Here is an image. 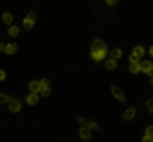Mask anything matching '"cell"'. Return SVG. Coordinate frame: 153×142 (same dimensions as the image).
<instances>
[{
  "mask_svg": "<svg viewBox=\"0 0 153 142\" xmlns=\"http://www.w3.org/2000/svg\"><path fill=\"white\" fill-rule=\"evenodd\" d=\"M26 102L29 105H35L38 102V97L35 94H31L26 99Z\"/></svg>",
  "mask_w": 153,
  "mask_h": 142,
  "instance_id": "13",
  "label": "cell"
},
{
  "mask_svg": "<svg viewBox=\"0 0 153 142\" xmlns=\"http://www.w3.org/2000/svg\"><path fill=\"white\" fill-rule=\"evenodd\" d=\"M122 55H123V53L122 51L119 48H116V49L113 50L111 53V57L113 59H120L121 58Z\"/></svg>",
  "mask_w": 153,
  "mask_h": 142,
  "instance_id": "18",
  "label": "cell"
},
{
  "mask_svg": "<svg viewBox=\"0 0 153 142\" xmlns=\"http://www.w3.org/2000/svg\"><path fill=\"white\" fill-rule=\"evenodd\" d=\"M129 70L131 73L137 74L140 71V66L137 63H131V65L129 67Z\"/></svg>",
  "mask_w": 153,
  "mask_h": 142,
  "instance_id": "16",
  "label": "cell"
},
{
  "mask_svg": "<svg viewBox=\"0 0 153 142\" xmlns=\"http://www.w3.org/2000/svg\"><path fill=\"white\" fill-rule=\"evenodd\" d=\"M42 87L40 83L37 82V81H32L29 84V90L34 93H37L38 92H40Z\"/></svg>",
  "mask_w": 153,
  "mask_h": 142,
  "instance_id": "7",
  "label": "cell"
},
{
  "mask_svg": "<svg viewBox=\"0 0 153 142\" xmlns=\"http://www.w3.org/2000/svg\"><path fill=\"white\" fill-rule=\"evenodd\" d=\"M34 23H35L32 22V20L25 18L24 20H23V27H24V29H26V30H29V29H30L33 26Z\"/></svg>",
  "mask_w": 153,
  "mask_h": 142,
  "instance_id": "19",
  "label": "cell"
},
{
  "mask_svg": "<svg viewBox=\"0 0 153 142\" xmlns=\"http://www.w3.org/2000/svg\"><path fill=\"white\" fill-rule=\"evenodd\" d=\"M151 84H152V86L153 87V79L152 80V82H151Z\"/></svg>",
  "mask_w": 153,
  "mask_h": 142,
  "instance_id": "32",
  "label": "cell"
},
{
  "mask_svg": "<svg viewBox=\"0 0 153 142\" xmlns=\"http://www.w3.org/2000/svg\"><path fill=\"white\" fill-rule=\"evenodd\" d=\"M149 54L152 57H153V46H152V47L149 50Z\"/></svg>",
  "mask_w": 153,
  "mask_h": 142,
  "instance_id": "30",
  "label": "cell"
},
{
  "mask_svg": "<svg viewBox=\"0 0 153 142\" xmlns=\"http://www.w3.org/2000/svg\"><path fill=\"white\" fill-rule=\"evenodd\" d=\"M135 114H136V110H135V108H129L125 112V114H123V117L126 120H131L133 119L134 117L135 116Z\"/></svg>",
  "mask_w": 153,
  "mask_h": 142,
  "instance_id": "9",
  "label": "cell"
},
{
  "mask_svg": "<svg viewBox=\"0 0 153 142\" xmlns=\"http://www.w3.org/2000/svg\"><path fill=\"white\" fill-rule=\"evenodd\" d=\"M148 74L150 77H152L153 78V65L152 66L151 69H150V70L148 72Z\"/></svg>",
  "mask_w": 153,
  "mask_h": 142,
  "instance_id": "29",
  "label": "cell"
},
{
  "mask_svg": "<svg viewBox=\"0 0 153 142\" xmlns=\"http://www.w3.org/2000/svg\"><path fill=\"white\" fill-rule=\"evenodd\" d=\"M146 105L150 113H153V99H149L147 102Z\"/></svg>",
  "mask_w": 153,
  "mask_h": 142,
  "instance_id": "24",
  "label": "cell"
},
{
  "mask_svg": "<svg viewBox=\"0 0 153 142\" xmlns=\"http://www.w3.org/2000/svg\"><path fill=\"white\" fill-rule=\"evenodd\" d=\"M142 141H143V142H153V138L151 137V136L146 135L145 137L143 138Z\"/></svg>",
  "mask_w": 153,
  "mask_h": 142,
  "instance_id": "26",
  "label": "cell"
},
{
  "mask_svg": "<svg viewBox=\"0 0 153 142\" xmlns=\"http://www.w3.org/2000/svg\"><path fill=\"white\" fill-rule=\"evenodd\" d=\"M111 91L113 95L115 96V98L117 99L120 100V101L123 102H126V99H125L123 92L120 88H118V87L114 85H112Z\"/></svg>",
  "mask_w": 153,
  "mask_h": 142,
  "instance_id": "4",
  "label": "cell"
},
{
  "mask_svg": "<svg viewBox=\"0 0 153 142\" xmlns=\"http://www.w3.org/2000/svg\"><path fill=\"white\" fill-rule=\"evenodd\" d=\"M2 20H3L5 24H11L13 21L12 15L8 12H4L3 14H2Z\"/></svg>",
  "mask_w": 153,
  "mask_h": 142,
  "instance_id": "12",
  "label": "cell"
},
{
  "mask_svg": "<svg viewBox=\"0 0 153 142\" xmlns=\"http://www.w3.org/2000/svg\"><path fill=\"white\" fill-rule=\"evenodd\" d=\"M92 57L96 62L103 60L107 54V47L101 40L96 39L92 42L91 47Z\"/></svg>",
  "mask_w": 153,
  "mask_h": 142,
  "instance_id": "2",
  "label": "cell"
},
{
  "mask_svg": "<svg viewBox=\"0 0 153 142\" xmlns=\"http://www.w3.org/2000/svg\"><path fill=\"white\" fill-rule=\"evenodd\" d=\"M51 93V90L48 87H44L43 90H42V94L43 96H49Z\"/></svg>",
  "mask_w": 153,
  "mask_h": 142,
  "instance_id": "22",
  "label": "cell"
},
{
  "mask_svg": "<svg viewBox=\"0 0 153 142\" xmlns=\"http://www.w3.org/2000/svg\"><path fill=\"white\" fill-rule=\"evenodd\" d=\"M16 98L14 97L10 96L4 94V93H0V104H5V103L12 102Z\"/></svg>",
  "mask_w": 153,
  "mask_h": 142,
  "instance_id": "8",
  "label": "cell"
},
{
  "mask_svg": "<svg viewBox=\"0 0 153 142\" xmlns=\"http://www.w3.org/2000/svg\"><path fill=\"white\" fill-rule=\"evenodd\" d=\"M6 77L5 72L2 70H0V81H2Z\"/></svg>",
  "mask_w": 153,
  "mask_h": 142,
  "instance_id": "28",
  "label": "cell"
},
{
  "mask_svg": "<svg viewBox=\"0 0 153 142\" xmlns=\"http://www.w3.org/2000/svg\"><path fill=\"white\" fill-rule=\"evenodd\" d=\"M152 66V64L150 61H148V60H146V61L143 62L140 65V70L143 71V72H146V73H148L149 71L150 70V69Z\"/></svg>",
  "mask_w": 153,
  "mask_h": 142,
  "instance_id": "11",
  "label": "cell"
},
{
  "mask_svg": "<svg viewBox=\"0 0 153 142\" xmlns=\"http://www.w3.org/2000/svg\"><path fill=\"white\" fill-rule=\"evenodd\" d=\"M95 16L102 21H109L116 14V10L113 6L109 5L107 2H99L95 7Z\"/></svg>",
  "mask_w": 153,
  "mask_h": 142,
  "instance_id": "1",
  "label": "cell"
},
{
  "mask_svg": "<svg viewBox=\"0 0 153 142\" xmlns=\"http://www.w3.org/2000/svg\"><path fill=\"white\" fill-rule=\"evenodd\" d=\"M22 108V104L18 101L17 99L14 100V101L11 102V104L9 105V110L11 112H18Z\"/></svg>",
  "mask_w": 153,
  "mask_h": 142,
  "instance_id": "6",
  "label": "cell"
},
{
  "mask_svg": "<svg viewBox=\"0 0 153 142\" xmlns=\"http://www.w3.org/2000/svg\"><path fill=\"white\" fill-rule=\"evenodd\" d=\"M41 85L43 87H48V86L51 84V81L48 79V78H42L41 81Z\"/></svg>",
  "mask_w": 153,
  "mask_h": 142,
  "instance_id": "23",
  "label": "cell"
},
{
  "mask_svg": "<svg viewBox=\"0 0 153 142\" xmlns=\"http://www.w3.org/2000/svg\"><path fill=\"white\" fill-rule=\"evenodd\" d=\"M129 60H130V62L131 63H139L140 61V57H138V56L135 55V54H132V55H131L130 58H129Z\"/></svg>",
  "mask_w": 153,
  "mask_h": 142,
  "instance_id": "20",
  "label": "cell"
},
{
  "mask_svg": "<svg viewBox=\"0 0 153 142\" xmlns=\"http://www.w3.org/2000/svg\"><path fill=\"white\" fill-rule=\"evenodd\" d=\"M146 135L153 137V126L147 127L146 129Z\"/></svg>",
  "mask_w": 153,
  "mask_h": 142,
  "instance_id": "25",
  "label": "cell"
},
{
  "mask_svg": "<svg viewBox=\"0 0 153 142\" xmlns=\"http://www.w3.org/2000/svg\"><path fill=\"white\" fill-rule=\"evenodd\" d=\"M3 48H4L3 44H2V43L0 42V52H1V51H2V50H3Z\"/></svg>",
  "mask_w": 153,
  "mask_h": 142,
  "instance_id": "31",
  "label": "cell"
},
{
  "mask_svg": "<svg viewBox=\"0 0 153 142\" xmlns=\"http://www.w3.org/2000/svg\"><path fill=\"white\" fill-rule=\"evenodd\" d=\"M79 133H80L81 138H83V140H89V139H90L91 135H92L91 131L87 127H83V128L80 129Z\"/></svg>",
  "mask_w": 153,
  "mask_h": 142,
  "instance_id": "5",
  "label": "cell"
},
{
  "mask_svg": "<svg viewBox=\"0 0 153 142\" xmlns=\"http://www.w3.org/2000/svg\"><path fill=\"white\" fill-rule=\"evenodd\" d=\"M118 2L119 0H106V2H107L109 5H110V6H113V5H116Z\"/></svg>",
  "mask_w": 153,
  "mask_h": 142,
  "instance_id": "27",
  "label": "cell"
},
{
  "mask_svg": "<svg viewBox=\"0 0 153 142\" xmlns=\"http://www.w3.org/2000/svg\"><path fill=\"white\" fill-rule=\"evenodd\" d=\"M133 54L140 57H142L144 54H145V51H144V49L142 47L137 46V47H136L134 49Z\"/></svg>",
  "mask_w": 153,
  "mask_h": 142,
  "instance_id": "17",
  "label": "cell"
},
{
  "mask_svg": "<svg viewBox=\"0 0 153 142\" xmlns=\"http://www.w3.org/2000/svg\"><path fill=\"white\" fill-rule=\"evenodd\" d=\"M76 119L78 120V122L80 124L84 126L85 127H87V128L89 129H95L98 130V131H102V129L98 126V124L95 121L91 120L90 119H88V118L85 117H76Z\"/></svg>",
  "mask_w": 153,
  "mask_h": 142,
  "instance_id": "3",
  "label": "cell"
},
{
  "mask_svg": "<svg viewBox=\"0 0 153 142\" xmlns=\"http://www.w3.org/2000/svg\"><path fill=\"white\" fill-rule=\"evenodd\" d=\"M26 18L28 19V20H32V22H34V23H35V11H30V12L27 14V16H26Z\"/></svg>",
  "mask_w": 153,
  "mask_h": 142,
  "instance_id": "21",
  "label": "cell"
},
{
  "mask_svg": "<svg viewBox=\"0 0 153 142\" xmlns=\"http://www.w3.org/2000/svg\"><path fill=\"white\" fill-rule=\"evenodd\" d=\"M105 66L108 70H113V69L117 67V62L113 60V59H110V60H108L106 62Z\"/></svg>",
  "mask_w": 153,
  "mask_h": 142,
  "instance_id": "14",
  "label": "cell"
},
{
  "mask_svg": "<svg viewBox=\"0 0 153 142\" xmlns=\"http://www.w3.org/2000/svg\"><path fill=\"white\" fill-rule=\"evenodd\" d=\"M5 52L7 54H12L17 51V46L16 44H8L5 46Z\"/></svg>",
  "mask_w": 153,
  "mask_h": 142,
  "instance_id": "10",
  "label": "cell"
},
{
  "mask_svg": "<svg viewBox=\"0 0 153 142\" xmlns=\"http://www.w3.org/2000/svg\"><path fill=\"white\" fill-rule=\"evenodd\" d=\"M19 32H20V30H19L18 27L16 26H13L8 29V34L9 35L12 37H16L19 35Z\"/></svg>",
  "mask_w": 153,
  "mask_h": 142,
  "instance_id": "15",
  "label": "cell"
}]
</instances>
